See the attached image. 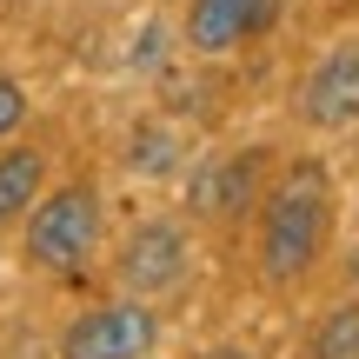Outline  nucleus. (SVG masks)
Returning <instances> with one entry per match:
<instances>
[{"label":"nucleus","instance_id":"3","mask_svg":"<svg viewBox=\"0 0 359 359\" xmlns=\"http://www.w3.org/2000/svg\"><path fill=\"white\" fill-rule=\"evenodd\" d=\"M160 326L147 313V299H127V306H100V313H80L60 339V359H140L154 353Z\"/></svg>","mask_w":359,"mask_h":359},{"label":"nucleus","instance_id":"7","mask_svg":"<svg viewBox=\"0 0 359 359\" xmlns=\"http://www.w3.org/2000/svg\"><path fill=\"white\" fill-rule=\"evenodd\" d=\"M253 160H259V154H226V160H206V167H200V180H193V206H200V213H213V219L240 213V206H246V193H253Z\"/></svg>","mask_w":359,"mask_h":359},{"label":"nucleus","instance_id":"2","mask_svg":"<svg viewBox=\"0 0 359 359\" xmlns=\"http://www.w3.org/2000/svg\"><path fill=\"white\" fill-rule=\"evenodd\" d=\"M93 240H100V200H93V187H60L34 206L27 259L47 266V273H74V266H87Z\"/></svg>","mask_w":359,"mask_h":359},{"label":"nucleus","instance_id":"9","mask_svg":"<svg viewBox=\"0 0 359 359\" xmlns=\"http://www.w3.org/2000/svg\"><path fill=\"white\" fill-rule=\"evenodd\" d=\"M313 359H359V306H339V313H326V320H320Z\"/></svg>","mask_w":359,"mask_h":359},{"label":"nucleus","instance_id":"1","mask_svg":"<svg viewBox=\"0 0 359 359\" xmlns=\"http://www.w3.org/2000/svg\"><path fill=\"white\" fill-rule=\"evenodd\" d=\"M326 180L313 167L286 173L280 187L266 193V213H259V266L273 280H299V273L320 259V240H326Z\"/></svg>","mask_w":359,"mask_h":359},{"label":"nucleus","instance_id":"8","mask_svg":"<svg viewBox=\"0 0 359 359\" xmlns=\"http://www.w3.org/2000/svg\"><path fill=\"white\" fill-rule=\"evenodd\" d=\"M40 173H47V160L34 154V147H13V154H0V219L27 213L40 193Z\"/></svg>","mask_w":359,"mask_h":359},{"label":"nucleus","instance_id":"10","mask_svg":"<svg viewBox=\"0 0 359 359\" xmlns=\"http://www.w3.org/2000/svg\"><path fill=\"white\" fill-rule=\"evenodd\" d=\"M27 120V93L13 87V80H0V133H13Z\"/></svg>","mask_w":359,"mask_h":359},{"label":"nucleus","instance_id":"6","mask_svg":"<svg viewBox=\"0 0 359 359\" xmlns=\"http://www.w3.org/2000/svg\"><path fill=\"white\" fill-rule=\"evenodd\" d=\"M266 20H273V0H193L187 40L200 53H226V47H240L253 27H266Z\"/></svg>","mask_w":359,"mask_h":359},{"label":"nucleus","instance_id":"5","mask_svg":"<svg viewBox=\"0 0 359 359\" xmlns=\"http://www.w3.org/2000/svg\"><path fill=\"white\" fill-rule=\"evenodd\" d=\"M180 273H187V246H180L173 226H140L127 246H120V286L140 293V299L180 286Z\"/></svg>","mask_w":359,"mask_h":359},{"label":"nucleus","instance_id":"4","mask_svg":"<svg viewBox=\"0 0 359 359\" xmlns=\"http://www.w3.org/2000/svg\"><path fill=\"white\" fill-rule=\"evenodd\" d=\"M299 107H306V120L326 127V133H339V127L359 120V40H339V47L320 53V67L306 74Z\"/></svg>","mask_w":359,"mask_h":359}]
</instances>
